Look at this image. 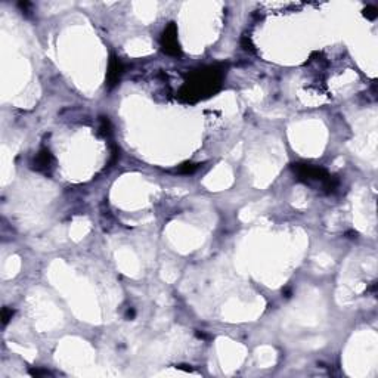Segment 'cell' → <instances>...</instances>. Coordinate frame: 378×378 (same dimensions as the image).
<instances>
[{
    "mask_svg": "<svg viewBox=\"0 0 378 378\" xmlns=\"http://www.w3.org/2000/svg\"><path fill=\"white\" fill-rule=\"evenodd\" d=\"M219 80H220V75L216 70L210 68L209 71H200L191 81H188V86H186V94L188 98H200L203 94L209 93L214 90L216 86H219Z\"/></svg>",
    "mask_w": 378,
    "mask_h": 378,
    "instance_id": "obj_1",
    "label": "cell"
},
{
    "mask_svg": "<svg viewBox=\"0 0 378 378\" xmlns=\"http://www.w3.org/2000/svg\"><path fill=\"white\" fill-rule=\"evenodd\" d=\"M294 171L297 173L300 180H305L306 183L319 182L322 186L328 191H334L337 186V180H334L328 174V171L322 167H315L310 164H294Z\"/></svg>",
    "mask_w": 378,
    "mask_h": 378,
    "instance_id": "obj_2",
    "label": "cell"
},
{
    "mask_svg": "<svg viewBox=\"0 0 378 378\" xmlns=\"http://www.w3.org/2000/svg\"><path fill=\"white\" fill-rule=\"evenodd\" d=\"M161 45H163L164 52H167L168 55H179L180 53L179 43H177V30L173 23L168 24L164 30L163 37H161Z\"/></svg>",
    "mask_w": 378,
    "mask_h": 378,
    "instance_id": "obj_3",
    "label": "cell"
},
{
    "mask_svg": "<svg viewBox=\"0 0 378 378\" xmlns=\"http://www.w3.org/2000/svg\"><path fill=\"white\" fill-rule=\"evenodd\" d=\"M121 62H120V59L116 58V56H113L111 58V61H110V67H108V74H107V78H108V84L113 87V86H116L118 83V80H120V75H121Z\"/></svg>",
    "mask_w": 378,
    "mask_h": 378,
    "instance_id": "obj_4",
    "label": "cell"
},
{
    "mask_svg": "<svg viewBox=\"0 0 378 378\" xmlns=\"http://www.w3.org/2000/svg\"><path fill=\"white\" fill-rule=\"evenodd\" d=\"M50 164H52V154L49 152V149H42V151L37 154L36 160H34V167H36V170L45 171V170H47V168L50 167Z\"/></svg>",
    "mask_w": 378,
    "mask_h": 378,
    "instance_id": "obj_5",
    "label": "cell"
},
{
    "mask_svg": "<svg viewBox=\"0 0 378 378\" xmlns=\"http://www.w3.org/2000/svg\"><path fill=\"white\" fill-rule=\"evenodd\" d=\"M365 15H366L368 18L374 20V18L377 17V9H375V8H372V6H369V8H366V9H365Z\"/></svg>",
    "mask_w": 378,
    "mask_h": 378,
    "instance_id": "obj_6",
    "label": "cell"
},
{
    "mask_svg": "<svg viewBox=\"0 0 378 378\" xmlns=\"http://www.w3.org/2000/svg\"><path fill=\"white\" fill-rule=\"evenodd\" d=\"M195 168H197V165L185 164L182 168H180V171H182V173H191V171H194Z\"/></svg>",
    "mask_w": 378,
    "mask_h": 378,
    "instance_id": "obj_7",
    "label": "cell"
},
{
    "mask_svg": "<svg viewBox=\"0 0 378 378\" xmlns=\"http://www.w3.org/2000/svg\"><path fill=\"white\" fill-rule=\"evenodd\" d=\"M12 310H8V309H3V322L6 324L9 321V318H12Z\"/></svg>",
    "mask_w": 378,
    "mask_h": 378,
    "instance_id": "obj_8",
    "label": "cell"
}]
</instances>
